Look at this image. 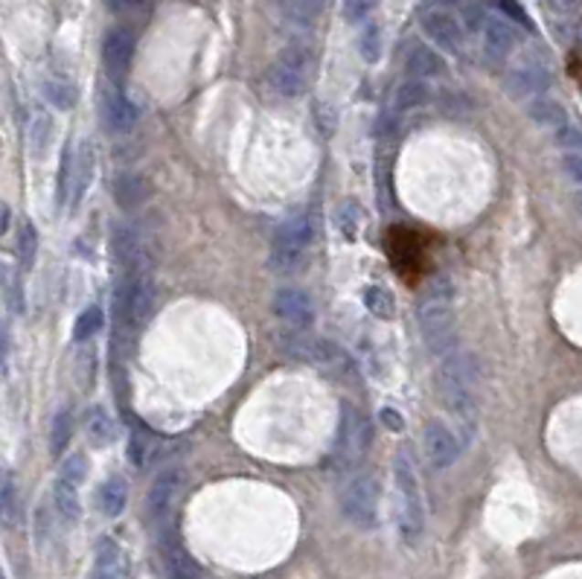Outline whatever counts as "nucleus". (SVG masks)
Returning <instances> with one entry per match:
<instances>
[{"instance_id": "nucleus-1", "label": "nucleus", "mask_w": 582, "mask_h": 579, "mask_svg": "<svg viewBox=\"0 0 582 579\" xmlns=\"http://www.w3.org/2000/svg\"><path fill=\"white\" fill-rule=\"evenodd\" d=\"M419 332L426 347L434 355H446L454 350V306H451V279L439 274L429 286L426 297L417 306Z\"/></svg>"}, {"instance_id": "nucleus-2", "label": "nucleus", "mask_w": 582, "mask_h": 579, "mask_svg": "<svg viewBox=\"0 0 582 579\" xmlns=\"http://www.w3.org/2000/svg\"><path fill=\"white\" fill-rule=\"evenodd\" d=\"M393 480H397V495H399V507H397L399 536L405 544H417L422 530H426V510H422L417 466L407 451H397V458H393Z\"/></svg>"}, {"instance_id": "nucleus-3", "label": "nucleus", "mask_w": 582, "mask_h": 579, "mask_svg": "<svg viewBox=\"0 0 582 579\" xmlns=\"http://www.w3.org/2000/svg\"><path fill=\"white\" fill-rule=\"evenodd\" d=\"M373 443V428L367 416L358 408H353L350 402L341 405V419H338V437H335V448H333V460L338 468H355L361 460H365L367 448Z\"/></svg>"}, {"instance_id": "nucleus-4", "label": "nucleus", "mask_w": 582, "mask_h": 579, "mask_svg": "<svg viewBox=\"0 0 582 579\" xmlns=\"http://www.w3.org/2000/svg\"><path fill=\"white\" fill-rule=\"evenodd\" d=\"M306 73H309V50L301 44L286 47L277 61L269 68V76H265V85L280 100H294L306 93Z\"/></svg>"}, {"instance_id": "nucleus-5", "label": "nucleus", "mask_w": 582, "mask_h": 579, "mask_svg": "<svg viewBox=\"0 0 582 579\" xmlns=\"http://www.w3.org/2000/svg\"><path fill=\"white\" fill-rule=\"evenodd\" d=\"M152 303H154V289L149 283V277L143 271H129L114 294L117 323L125 326V330H134V326L146 323Z\"/></svg>"}, {"instance_id": "nucleus-6", "label": "nucleus", "mask_w": 582, "mask_h": 579, "mask_svg": "<svg viewBox=\"0 0 582 579\" xmlns=\"http://www.w3.org/2000/svg\"><path fill=\"white\" fill-rule=\"evenodd\" d=\"M341 515L358 530H370L379 521V483L370 475H355L341 490Z\"/></svg>"}, {"instance_id": "nucleus-7", "label": "nucleus", "mask_w": 582, "mask_h": 579, "mask_svg": "<svg viewBox=\"0 0 582 579\" xmlns=\"http://www.w3.org/2000/svg\"><path fill=\"white\" fill-rule=\"evenodd\" d=\"M547 85H550V68L539 50L522 53L504 76V88L513 100H533L545 93Z\"/></svg>"}, {"instance_id": "nucleus-8", "label": "nucleus", "mask_w": 582, "mask_h": 579, "mask_svg": "<svg viewBox=\"0 0 582 579\" xmlns=\"http://www.w3.org/2000/svg\"><path fill=\"white\" fill-rule=\"evenodd\" d=\"M422 451H426V460L434 468H449L460 460L463 443L443 419L431 416V419H426V426H422Z\"/></svg>"}, {"instance_id": "nucleus-9", "label": "nucleus", "mask_w": 582, "mask_h": 579, "mask_svg": "<svg viewBox=\"0 0 582 579\" xmlns=\"http://www.w3.org/2000/svg\"><path fill=\"white\" fill-rule=\"evenodd\" d=\"M419 26L434 44H439L449 53H460L463 47V24L446 6H429L419 15Z\"/></svg>"}, {"instance_id": "nucleus-10", "label": "nucleus", "mask_w": 582, "mask_h": 579, "mask_svg": "<svg viewBox=\"0 0 582 579\" xmlns=\"http://www.w3.org/2000/svg\"><path fill=\"white\" fill-rule=\"evenodd\" d=\"M483 36V56L486 61L495 68V65H504L510 58V53L515 50L518 44V29L513 21H507L504 15H486V24L481 29Z\"/></svg>"}, {"instance_id": "nucleus-11", "label": "nucleus", "mask_w": 582, "mask_h": 579, "mask_svg": "<svg viewBox=\"0 0 582 579\" xmlns=\"http://www.w3.org/2000/svg\"><path fill=\"white\" fill-rule=\"evenodd\" d=\"M132 58H134V33L125 26H114L108 29L105 38H102V65L105 73L111 76V82H122V76L129 73L132 68Z\"/></svg>"}, {"instance_id": "nucleus-12", "label": "nucleus", "mask_w": 582, "mask_h": 579, "mask_svg": "<svg viewBox=\"0 0 582 579\" xmlns=\"http://www.w3.org/2000/svg\"><path fill=\"white\" fill-rule=\"evenodd\" d=\"M100 117L111 134H129L137 122V108L114 82H108L100 93Z\"/></svg>"}, {"instance_id": "nucleus-13", "label": "nucleus", "mask_w": 582, "mask_h": 579, "mask_svg": "<svg viewBox=\"0 0 582 579\" xmlns=\"http://www.w3.org/2000/svg\"><path fill=\"white\" fill-rule=\"evenodd\" d=\"M271 306L274 315L294 330H309L314 321V303L303 289H280Z\"/></svg>"}, {"instance_id": "nucleus-14", "label": "nucleus", "mask_w": 582, "mask_h": 579, "mask_svg": "<svg viewBox=\"0 0 582 579\" xmlns=\"http://www.w3.org/2000/svg\"><path fill=\"white\" fill-rule=\"evenodd\" d=\"M181 483H184V475L178 472V468H164L161 475L154 478L152 490H149V500H146V512L152 521H164L172 504H175V498L181 492Z\"/></svg>"}, {"instance_id": "nucleus-15", "label": "nucleus", "mask_w": 582, "mask_h": 579, "mask_svg": "<svg viewBox=\"0 0 582 579\" xmlns=\"http://www.w3.org/2000/svg\"><path fill=\"white\" fill-rule=\"evenodd\" d=\"M93 175H97V152H93L90 140H82L79 149L73 152V169H70V207L82 205L85 193L90 190Z\"/></svg>"}, {"instance_id": "nucleus-16", "label": "nucleus", "mask_w": 582, "mask_h": 579, "mask_svg": "<svg viewBox=\"0 0 582 579\" xmlns=\"http://www.w3.org/2000/svg\"><path fill=\"white\" fill-rule=\"evenodd\" d=\"M312 242V222L306 216H294L280 222L274 230V250H286V254H306Z\"/></svg>"}, {"instance_id": "nucleus-17", "label": "nucleus", "mask_w": 582, "mask_h": 579, "mask_svg": "<svg viewBox=\"0 0 582 579\" xmlns=\"http://www.w3.org/2000/svg\"><path fill=\"white\" fill-rule=\"evenodd\" d=\"M125 576V556L120 544L111 539H102L97 547V559H93L90 579H122Z\"/></svg>"}, {"instance_id": "nucleus-18", "label": "nucleus", "mask_w": 582, "mask_h": 579, "mask_svg": "<svg viewBox=\"0 0 582 579\" xmlns=\"http://www.w3.org/2000/svg\"><path fill=\"white\" fill-rule=\"evenodd\" d=\"M405 68H407V73H411V76H417V79H431V76H439L446 70V61H443V56L434 50V47L414 44L411 53H407Z\"/></svg>"}, {"instance_id": "nucleus-19", "label": "nucleus", "mask_w": 582, "mask_h": 579, "mask_svg": "<svg viewBox=\"0 0 582 579\" xmlns=\"http://www.w3.org/2000/svg\"><path fill=\"white\" fill-rule=\"evenodd\" d=\"M527 117L536 125H542V129H550V132H556L559 125L568 122V111H565L556 100L545 97V93H539V97H533L527 102Z\"/></svg>"}, {"instance_id": "nucleus-20", "label": "nucleus", "mask_w": 582, "mask_h": 579, "mask_svg": "<svg viewBox=\"0 0 582 579\" xmlns=\"http://www.w3.org/2000/svg\"><path fill=\"white\" fill-rule=\"evenodd\" d=\"M125 504H129V483H125L122 478H108L97 490V507H100L102 515H108V519L122 515Z\"/></svg>"}, {"instance_id": "nucleus-21", "label": "nucleus", "mask_w": 582, "mask_h": 579, "mask_svg": "<svg viewBox=\"0 0 582 579\" xmlns=\"http://www.w3.org/2000/svg\"><path fill=\"white\" fill-rule=\"evenodd\" d=\"M114 257L125 265L129 271H137V262L143 257V242H140V233L129 225H120L111 237Z\"/></svg>"}, {"instance_id": "nucleus-22", "label": "nucleus", "mask_w": 582, "mask_h": 579, "mask_svg": "<svg viewBox=\"0 0 582 579\" xmlns=\"http://www.w3.org/2000/svg\"><path fill=\"white\" fill-rule=\"evenodd\" d=\"M314 364L323 367V370H329V373H335V375H350V373L355 370L353 358H350L347 353H344V350L338 347V343L323 341V338L314 341Z\"/></svg>"}, {"instance_id": "nucleus-23", "label": "nucleus", "mask_w": 582, "mask_h": 579, "mask_svg": "<svg viewBox=\"0 0 582 579\" xmlns=\"http://www.w3.org/2000/svg\"><path fill=\"white\" fill-rule=\"evenodd\" d=\"M149 198V184L143 175H120L114 181V201L120 210H134Z\"/></svg>"}, {"instance_id": "nucleus-24", "label": "nucleus", "mask_w": 582, "mask_h": 579, "mask_svg": "<svg viewBox=\"0 0 582 579\" xmlns=\"http://www.w3.org/2000/svg\"><path fill=\"white\" fill-rule=\"evenodd\" d=\"M85 431H88V440L97 448H105V446H111L117 440V426H114L111 414H108L102 405H93V408L88 411Z\"/></svg>"}, {"instance_id": "nucleus-25", "label": "nucleus", "mask_w": 582, "mask_h": 579, "mask_svg": "<svg viewBox=\"0 0 582 579\" xmlns=\"http://www.w3.org/2000/svg\"><path fill=\"white\" fill-rule=\"evenodd\" d=\"M431 97L429 90V79H407L397 88V93H393V111L397 114H405V111H414V108L426 105Z\"/></svg>"}, {"instance_id": "nucleus-26", "label": "nucleus", "mask_w": 582, "mask_h": 579, "mask_svg": "<svg viewBox=\"0 0 582 579\" xmlns=\"http://www.w3.org/2000/svg\"><path fill=\"white\" fill-rule=\"evenodd\" d=\"M21 519V498H18V487H15L12 475L0 478V527L12 530Z\"/></svg>"}, {"instance_id": "nucleus-27", "label": "nucleus", "mask_w": 582, "mask_h": 579, "mask_svg": "<svg viewBox=\"0 0 582 579\" xmlns=\"http://www.w3.org/2000/svg\"><path fill=\"white\" fill-rule=\"evenodd\" d=\"M335 225L341 230V237L347 242H355L358 233H361V225H365V210H361L358 201L347 198L341 201V205L335 207Z\"/></svg>"}, {"instance_id": "nucleus-28", "label": "nucleus", "mask_w": 582, "mask_h": 579, "mask_svg": "<svg viewBox=\"0 0 582 579\" xmlns=\"http://www.w3.org/2000/svg\"><path fill=\"white\" fill-rule=\"evenodd\" d=\"M53 500H56V510L61 512V519L65 521H79V515H82V500H79V487L68 480H56L53 487Z\"/></svg>"}, {"instance_id": "nucleus-29", "label": "nucleus", "mask_w": 582, "mask_h": 579, "mask_svg": "<svg viewBox=\"0 0 582 579\" xmlns=\"http://www.w3.org/2000/svg\"><path fill=\"white\" fill-rule=\"evenodd\" d=\"M361 300H365V306L373 318L390 321L393 315H397V300H393V294L385 286H367L365 294H361Z\"/></svg>"}, {"instance_id": "nucleus-30", "label": "nucleus", "mask_w": 582, "mask_h": 579, "mask_svg": "<svg viewBox=\"0 0 582 579\" xmlns=\"http://www.w3.org/2000/svg\"><path fill=\"white\" fill-rule=\"evenodd\" d=\"M44 100L58 111H70L79 102V90L70 79H47L44 82Z\"/></svg>"}, {"instance_id": "nucleus-31", "label": "nucleus", "mask_w": 582, "mask_h": 579, "mask_svg": "<svg viewBox=\"0 0 582 579\" xmlns=\"http://www.w3.org/2000/svg\"><path fill=\"white\" fill-rule=\"evenodd\" d=\"M70 437H73V416H70L68 408H61L53 416V426H50V451H53V458L65 455V448L70 446Z\"/></svg>"}, {"instance_id": "nucleus-32", "label": "nucleus", "mask_w": 582, "mask_h": 579, "mask_svg": "<svg viewBox=\"0 0 582 579\" xmlns=\"http://www.w3.org/2000/svg\"><path fill=\"white\" fill-rule=\"evenodd\" d=\"M314 341L318 338L301 335V330L289 332V335H282V353L301 364H314Z\"/></svg>"}, {"instance_id": "nucleus-33", "label": "nucleus", "mask_w": 582, "mask_h": 579, "mask_svg": "<svg viewBox=\"0 0 582 579\" xmlns=\"http://www.w3.org/2000/svg\"><path fill=\"white\" fill-rule=\"evenodd\" d=\"M102 326H105L102 309L100 306H88L82 315L76 318V323H73V341L76 343H85V341H90L93 335H97Z\"/></svg>"}, {"instance_id": "nucleus-34", "label": "nucleus", "mask_w": 582, "mask_h": 579, "mask_svg": "<svg viewBox=\"0 0 582 579\" xmlns=\"http://www.w3.org/2000/svg\"><path fill=\"white\" fill-rule=\"evenodd\" d=\"M166 568H169L172 579H196L198 576V565L193 562V556L184 551V547H169Z\"/></svg>"}, {"instance_id": "nucleus-35", "label": "nucleus", "mask_w": 582, "mask_h": 579, "mask_svg": "<svg viewBox=\"0 0 582 579\" xmlns=\"http://www.w3.org/2000/svg\"><path fill=\"white\" fill-rule=\"evenodd\" d=\"M50 140H53V120L47 114H36L33 125H29V149H33L36 158H41L47 152Z\"/></svg>"}, {"instance_id": "nucleus-36", "label": "nucleus", "mask_w": 582, "mask_h": 579, "mask_svg": "<svg viewBox=\"0 0 582 579\" xmlns=\"http://www.w3.org/2000/svg\"><path fill=\"white\" fill-rule=\"evenodd\" d=\"M358 53L365 56V61L376 65L382 58V26L379 24H367L358 36Z\"/></svg>"}, {"instance_id": "nucleus-37", "label": "nucleus", "mask_w": 582, "mask_h": 579, "mask_svg": "<svg viewBox=\"0 0 582 579\" xmlns=\"http://www.w3.org/2000/svg\"><path fill=\"white\" fill-rule=\"evenodd\" d=\"M321 6L323 0H282V9H286V15L297 24H312L318 18Z\"/></svg>"}, {"instance_id": "nucleus-38", "label": "nucleus", "mask_w": 582, "mask_h": 579, "mask_svg": "<svg viewBox=\"0 0 582 579\" xmlns=\"http://www.w3.org/2000/svg\"><path fill=\"white\" fill-rule=\"evenodd\" d=\"M36 254H38V233H36V225H33V222H24V225H21V237H18V257H21V265H24V268H33Z\"/></svg>"}, {"instance_id": "nucleus-39", "label": "nucleus", "mask_w": 582, "mask_h": 579, "mask_svg": "<svg viewBox=\"0 0 582 579\" xmlns=\"http://www.w3.org/2000/svg\"><path fill=\"white\" fill-rule=\"evenodd\" d=\"M88 472H90L88 458L85 455H70V458H65V463H61L58 478L73 483V487H82V483L88 480Z\"/></svg>"}, {"instance_id": "nucleus-40", "label": "nucleus", "mask_w": 582, "mask_h": 579, "mask_svg": "<svg viewBox=\"0 0 582 579\" xmlns=\"http://www.w3.org/2000/svg\"><path fill=\"white\" fill-rule=\"evenodd\" d=\"M469 108H471V102L463 97V93H458V90L439 93V111L446 117H463V114H469Z\"/></svg>"}, {"instance_id": "nucleus-41", "label": "nucleus", "mask_w": 582, "mask_h": 579, "mask_svg": "<svg viewBox=\"0 0 582 579\" xmlns=\"http://www.w3.org/2000/svg\"><path fill=\"white\" fill-rule=\"evenodd\" d=\"M376 6H379V0H344V18L350 24H358L370 18Z\"/></svg>"}, {"instance_id": "nucleus-42", "label": "nucleus", "mask_w": 582, "mask_h": 579, "mask_svg": "<svg viewBox=\"0 0 582 579\" xmlns=\"http://www.w3.org/2000/svg\"><path fill=\"white\" fill-rule=\"evenodd\" d=\"M70 169H73V149L68 143L65 158H61V169H58V201L61 205H68L70 201Z\"/></svg>"}, {"instance_id": "nucleus-43", "label": "nucleus", "mask_w": 582, "mask_h": 579, "mask_svg": "<svg viewBox=\"0 0 582 579\" xmlns=\"http://www.w3.org/2000/svg\"><path fill=\"white\" fill-rule=\"evenodd\" d=\"M492 6L498 9V15H504L507 21L522 24V26H527V29H530V18H527L524 6L518 4V0H492Z\"/></svg>"}, {"instance_id": "nucleus-44", "label": "nucleus", "mask_w": 582, "mask_h": 579, "mask_svg": "<svg viewBox=\"0 0 582 579\" xmlns=\"http://www.w3.org/2000/svg\"><path fill=\"white\" fill-rule=\"evenodd\" d=\"M554 137L565 152H582V132L577 129V125H571V122L559 125V129L554 132Z\"/></svg>"}, {"instance_id": "nucleus-45", "label": "nucleus", "mask_w": 582, "mask_h": 579, "mask_svg": "<svg viewBox=\"0 0 582 579\" xmlns=\"http://www.w3.org/2000/svg\"><path fill=\"white\" fill-rule=\"evenodd\" d=\"M463 24H466L469 33H481V29H483V24H486V9H483L481 0H471V4L463 6Z\"/></svg>"}, {"instance_id": "nucleus-46", "label": "nucleus", "mask_w": 582, "mask_h": 579, "mask_svg": "<svg viewBox=\"0 0 582 579\" xmlns=\"http://www.w3.org/2000/svg\"><path fill=\"white\" fill-rule=\"evenodd\" d=\"M562 172L568 175L577 186H582V152H565L562 154Z\"/></svg>"}, {"instance_id": "nucleus-47", "label": "nucleus", "mask_w": 582, "mask_h": 579, "mask_svg": "<svg viewBox=\"0 0 582 579\" xmlns=\"http://www.w3.org/2000/svg\"><path fill=\"white\" fill-rule=\"evenodd\" d=\"M129 455H132V463H134V466H143V458H146V443H143V437H140V434H132Z\"/></svg>"}, {"instance_id": "nucleus-48", "label": "nucleus", "mask_w": 582, "mask_h": 579, "mask_svg": "<svg viewBox=\"0 0 582 579\" xmlns=\"http://www.w3.org/2000/svg\"><path fill=\"white\" fill-rule=\"evenodd\" d=\"M382 422H385V426H387L390 431H397V434L405 428V419L393 414V408H385V411H382Z\"/></svg>"}, {"instance_id": "nucleus-49", "label": "nucleus", "mask_w": 582, "mask_h": 579, "mask_svg": "<svg viewBox=\"0 0 582 579\" xmlns=\"http://www.w3.org/2000/svg\"><path fill=\"white\" fill-rule=\"evenodd\" d=\"M550 6H554L556 12H562V15H571V12H577L582 6V0H550Z\"/></svg>"}, {"instance_id": "nucleus-50", "label": "nucleus", "mask_w": 582, "mask_h": 579, "mask_svg": "<svg viewBox=\"0 0 582 579\" xmlns=\"http://www.w3.org/2000/svg\"><path fill=\"white\" fill-rule=\"evenodd\" d=\"M6 355H9V332H6L4 321H0V367L6 364Z\"/></svg>"}, {"instance_id": "nucleus-51", "label": "nucleus", "mask_w": 582, "mask_h": 579, "mask_svg": "<svg viewBox=\"0 0 582 579\" xmlns=\"http://www.w3.org/2000/svg\"><path fill=\"white\" fill-rule=\"evenodd\" d=\"M9 222H12V210H9L6 201H0V237L9 230Z\"/></svg>"}, {"instance_id": "nucleus-52", "label": "nucleus", "mask_w": 582, "mask_h": 579, "mask_svg": "<svg viewBox=\"0 0 582 579\" xmlns=\"http://www.w3.org/2000/svg\"><path fill=\"white\" fill-rule=\"evenodd\" d=\"M574 207L582 213V186H577V190H574Z\"/></svg>"}, {"instance_id": "nucleus-53", "label": "nucleus", "mask_w": 582, "mask_h": 579, "mask_svg": "<svg viewBox=\"0 0 582 579\" xmlns=\"http://www.w3.org/2000/svg\"><path fill=\"white\" fill-rule=\"evenodd\" d=\"M108 4H111L114 9H125V6L132 4V0H108Z\"/></svg>"}, {"instance_id": "nucleus-54", "label": "nucleus", "mask_w": 582, "mask_h": 579, "mask_svg": "<svg viewBox=\"0 0 582 579\" xmlns=\"http://www.w3.org/2000/svg\"><path fill=\"white\" fill-rule=\"evenodd\" d=\"M434 6H449V4H458V0H431Z\"/></svg>"}, {"instance_id": "nucleus-55", "label": "nucleus", "mask_w": 582, "mask_h": 579, "mask_svg": "<svg viewBox=\"0 0 582 579\" xmlns=\"http://www.w3.org/2000/svg\"><path fill=\"white\" fill-rule=\"evenodd\" d=\"M0 579H6V574H4V571H0Z\"/></svg>"}, {"instance_id": "nucleus-56", "label": "nucleus", "mask_w": 582, "mask_h": 579, "mask_svg": "<svg viewBox=\"0 0 582 579\" xmlns=\"http://www.w3.org/2000/svg\"><path fill=\"white\" fill-rule=\"evenodd\" d=\"M0 277H4V268H0Z\"/></svg>"}]
</instances>
